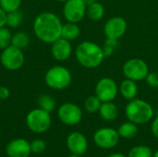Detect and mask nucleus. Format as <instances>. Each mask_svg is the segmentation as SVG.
<instances>
[{"mask_svg":"<svg viewBox=\"0 0 158 157\" xmlns=\"http://www.w3.org/2000/svg\"><path fill=\"white\" fill-rule=\"evenodd\" d=\"M127 30V22L121 17H114L107 20L104 27V31L108 39L118 40Z\"/></svg>","mask_w":158,"mask_h":157,"instance_id":"f8f14e48","label":"nucleus"},{"mask_svg":"<svg viewBox=\"0 0 158 157\" xmlns=\"http://www.w3.org/2000/svg\"><path fill=\"white\" fill-rule=\"evenodd\" d=\"M51 44V54L56 60L65 61L71 56L72 46L70 41L60 37Z\"/></svg>","mask_w":158,"mask_h":157,"instance_id":"ddd939ff","label":"nucleus"},{"mask_svg":"<svg viewBox=\"0 0 158 157\" xmlns=\"http://www.w3.org/2000/svg\"><path fill=\"white\" fill-rule=\"evenodd\" d=\"M0 61L2 66L10 71H16L22 68L25 62V56L21 49L9 45L2 50L0 55Z\"/></svg>","mask_w":158,"mask_h":157,"instance_id":"423d86ee","label":"nucleus"},{"mask_svg":"<svg viewBox=\"0 0 158 157\" xmlns=\"http://www.w3.org/2000/svg\"><path fill=\"white\" fill-rule=\"evenodd\" d=\"M94 2H96V0H84V3H85V5L88 6H90V5H92L93 3H94Z\"/></svg>","mask_w":158,"mask_h":157,"instance_id":"72a5a7b5","label":"nucleus"},{"mask_svg":"<svg viewBox=\"0 0 158 157\" xmlns=\"http://www.w3.org/2000/svg\"><path fill=\"white\" fill-rule=\"evenodd\" d=\"M69 157H80V155H74V154H72L71 155H69Z\"/></svg>","mask_w":158,"mask_h":157,"instance_id":"e433bc0d","label":"nucleus"},{"mask_svg":"<svg viewBox=\"0 0 158 157\" xmlns=\"http://www.w3.org/2000/svg\"><path fill=\"white\" fill-rule=\"evenodd\" d=\"M71 81L70 71L67 68L59 65L51 67L44 75L45 84L53 90H64L70 85Z\"/></svg>","mask_w":158,"mask_h":157,"instance_id":"20e7f679","label":"nucleus"},{"mask_svg":"<svg viewBox=\"0 0 158 157\" xmlns=\"http://www.w3.org/2000/svg\"><path fill=\"white\" fill-rule=\"evenodd\" d=\"M102 102L96 95L89 96L84 102V108L88 113H96L99 111Z\"/></svg>","mask_w":158,"mask_h":157,"instance_id":"b1692460","label":"nucleus"},{"mask_svg":"<svg viewBox=\"0 0 158 157\" xmlns=\"http://www.w3.org/2000/svg\"><path fill=\"white\" fill-rule=\"evenodd\" d=\"M26 125L34 133H44L51 127L50 113L41 108L32 109L26 117Z\"/></svg>","mask_w":158,"mask_h":157,"instance_id":"39448f33","label":"nucleus"},{"mask_svg":"<svg viewBox=\"0 0 158 157\" xmlns=\"http://www.w3.org/2000/svg\"><path fill=\"white\" fill-rule=\"evenodd\" d=\"M108 157H127V156H125L124 155H121V154H113V155H110Z\"/></svg>","mask_w":158,"mask_h":157,"instance_id":"f704fd0d","label":"nucleus"},{"mask_svg":"<svg viewBox=\"0 0 158 157\" xmlns=\"http://www.w3.org/2000/svg\"><path fill=\"white\" fill-rule=\"evenodd\" d=\"M56 1H58V2H64V3H65L67 0H56Z\"/></svg>","mask_w":158,"mask_h":157,"instance_id":"4c0bfd02","label":"nucleus"},{"mask_svg":"<svg viewBox=\"0 0 158 157\" xmlns=\"http://www.w3.org/2000/svg\"><path fill=\"white\" fill-rule=\"evenodd\" d=\"M128 119L135 124H144L149 122L154 116L152 105L141 99H132L125 109Z\"/></svg>","mask_w":158,"mask_h":157,"instance_id":"7ed1b4c3","label":"nucleus"},{"mask_svg":"<svg viewBox=\"0 0 158 157\" xmlns=\"http://www.w3.org/2000/svg\"><path fill=\"white\" fill-rule=\"evenodd\" d=\"M100 116L103 119L106 121H111L117 118L118 115V109L117 105L112 102H104L102 103L99 109Z\"/></svg>","mask_w":158,"mask_h":157,"instance_id":"f3484780","label":"nucleus"},{"mask_svg":"<svg viewBox=\"0 0 158 157\" xmlns=\"http://www.w3.org/2000/svg\"><path fill=\"white\" fill-rule=\"evenodd\" d=\"M6 23V12L0 7V29L5 27Z\"/></svg>","mask_w":158,"mask_h":157,"instance_id":"2f4dec72","label":"nucleus"},{"mask_svg":"<svg viewBox=\"0 0 158 157\" xmlns=\"http://www.w3.org/2000/svg\"><path fill=\"white\" fill-rule=\"evenodd\" d=\"M119 90H120L122 96L125 99L130 100V101L134 99L138 93V87H137L136 82L130 79H126L121 82Z\"/></svg>","mask_w":158,"mask_h":157,"instance_id":"dca6fc26","label":"nucleus"},{"mask_svg":"<svg viewBox=\"0 0 158 157\" xmlns=\"http://www.w3.org/2000/svg\"><path fill=\"white\" fill-rule=\"evenodd\" d=\"M86 13L91 19L99 20L104 17L105 9H104V6H102V4H100L98 2H94L92 5L87 6Z\"/></svg>","mask_w":158,"mask_h":157,"instance_id":"412c9836","label":"nucleus"},{"mask_svg":"<svg viewBox=\"0 0 158 157\" xmlns=\"http://www.w3.org/2000/svg\"><path fill=\"white\" fill-rule=\"evenodd\" d=\"M123 73L127 79L142 81L145 79L149 73L147 64L140 58H131L125 62L123 66Z\"/></svg>","mask_w":158,"mask_h":157,"instance_id":"0eeeda50","label":"nucleus"},{"mask_svg":"<svg viewBox=\"0 0 158 157\" xmlns=\"http://www.w3.org/2000/svg\"><path fill=\"white\" fill-rule=\"evenodd\" d=\"M23 20V15L19 10H15L6 13V25L8 28L16 29L19 27Z\"/></svg>","mask_w":158,"mask_h":157,"instance_id":"5701e85b","label":"nucleus"},{"mask_svg":"<svg viewBox=\"0 0 158 157\" xmlns=\"http://www.w3.org/2000/svg\"><path fill=\"white\" fill-rule=\"evenodd\" d=\"M21 5V0H0V7L6 13L19 10Z\"/></svg>","mask_w":158,"mask_h":157,"instance_id":"bb28decb","label":"nucleus"},{"mask_svg":"<svg viewBox=\"0 0 158 157\" xmlns=\"http://www.w3.org/2000/svg\"><path fill=\"white\" fill-rule=\"evenodd\" d=\"M153 151L150 147L145 145H138L133 147L128 157H153Z\"/></svg>","mask_w":158,"mask_h":157,"instance_id":"393cba45","label":"nucleus"},{"mask_svg":"<svg viewBox=\"0 0 158 157\" xmlns=\"http://www.w3.org/2000/svg\"><path fill=\"white\" fill-rule=\"evenodd\" d=\"M62 22L57 15L52 12H42L33 20L32 30L38 40L52 43L61 37Z\"/></svg>","mask_w":158,"mask_h":157,"instance_id":"f257e3e1","label":"nucleus"},{"mask_svg":"<svg viewBox=\"0 0 158 157\" xmlns=\"http://www.w3.org/2000/svg\"><path fill=\"white\" fill-rule=\"evenodd\" d=\"M119 140L118 130L112 128H102L95 131L94 141L95 144L102 149H111L115 147Z\"/></svg>","mask_w":158,"mask_h":157,"instance_id":"9d476101","label":"nucleus"},{"mask_svg":"<svg viewBox=\"0 0 158 157\" xmlns=\"http://www.w3.org/2000/svg\"><path fill=\"white\" fill-rule=\"evenodd\" d=\"M86 10L84 0H67L63 7V15L68 22L78 23L85 16Z\"/></svg>","mask_w":158,"mask_h":157,"instance_id":"6e6552de","label":"nucleus"},{"mask_svg":"<svg viewBox=\"0 0 158 157\" xmlns=\"http://www.w3.org/2000/svg\"><path fill=\"white\" fill-rule=\"evenodd\" d=\"M152 131H153L154 135L158 139V117L154 120V122L152 124Z\"/></svg>","mask_w":158,"mask_h":157,"instance_id":"473e14b6","label":"nucleus"},{"mask_svg":"<svg viewBox=\"0 0 158 157\" xmlns=\"http://www.w3.org/2000/svg\"><path fill=\"white\" fill-rule=\"evenodd\" d=\"M57 116L62 123L69 126H74L81 120L82 111L79 105L73 103H65L59 106Z\"/></svg>","mask_w":158,"mask_h":157,"instance_id":"1a4fd4ad","label":"nucleus"},{"mask_svg":"<svg viewBox=\"0 0 158 157\" xmlns=\"http://www.w3.org/2000/svg\"><path fill=\"white\" fill-rule=\"evenodd\" d=\"M80 34H81V30L80 27L77 25V23L68 22L66 24H63L62 31H61L62 38L68 41H74L80 36Z\"/></svg>","mask_w":158,"mask_h":157,"instance_id":"a211bd4d","label":"nucleus"},{"mask_svg":"<svg viewBox=\"0 0 158 157\" xmlns=\"http://www.w3.org/2000/svg\"><path fill=\"white\" fill-rule=\"evenodd\" d=\"M145 79H146V81L149 86H151L153 88H158V73L156 72L148 73V75Z\"/></svg>","mask_w":158,"mask_h":157,"instance_id":"c756f323","label":"nucleus"},{"mask_svg":"<svg viewBox=\"0 0 158 157\" xmlns=\"http://www.w3.org/2000/svg\"><path fill=\"white\" fill-rule=\"evenodd\" d=\"M31 144V151L34 154H41L45 150V143L42 140H34Z\"/></svg>","mask_w":158,"mask_h":157,"instance_id":"c85d7f7f","label":"nucleus"},{"mask_svg":"<svg viewBox=\"0 0 158 157\" xmlns=\"http://www.w3.org/2000/svg\"><path fill=\"white\" fill-rule=\"evenodd\" d=\"M12 35L10 30L6 26L0 29V50H4L11 45Z\"/></svg>","mask_w":158,"mask_h":157,"instance_id":"a878e982","label":"nucleus"},{"mask_svg":"<svg viewBox=\"0 0 158 157\" xmlns=\"http://www.w3.org/2000/svg\"><path fill=\"white\" fill-rule=\"evenodd\" d=\"M29 43H30V37L24 31H18L12 35L11 45L22 50L26 48L29 45Z\"/></svg>","mask_w":158,"mask_h":157,"instance_id":"aec40b11","label":"nucleus"},{"mask_svg":"<svg viewBox=\"0 0 158 157\" xmlns=\"http://www.w3.org/2000/svg\"><path fill=\"white\" fill-rule=\"evenodd\" d=\"M118 132L119 137H122L124 139H132L138 133L137 124H135L131 121L125 122L119 126Z\"/></svg>","mask_w":158,"mask_h":157,"instance_id":"6ab92c4d","label":"nucleus"},{"mask_svg":"<svg viewBox=\"0 0 158 157\" xmlns=\"http://www.w3.org/2000/svg\"><path fill=\"white\" fill-rule=\"evenodd\" d=\"M75 56L78 62L87 68H94L100 66L105 58L103 48L98 44L85 41L81 43L76 50Z\"/></svg>","mask_w":158,"mask_h":157,"instance_id":"f03ea898","label":"nucleus"},{"mask_svg":"<svg viewBox=\"0 0 158 157\" xmlns=\"http://www.w3.org/2000/svg\"><path fill=\"white\" fill-rule=\"evenodd\" d=\"M118 40L107 38L105 43V47L103 48L105 56H110L113 54V52L116 50V48L118 47Z\"/></svg>","mask_w":158,"mask_h":157,"instance_id":"cd10ccee","label":"nucleus"},{"mask_svg":"<svg viewBox=\"0 0 158 157\" xmlns=\"http://www.w3.org/2000/svg\"><path fill=\"white\" fill-rule=\"evenodd\" d=\"M38 105H39V108L51 113L55 110L56 103L51 95L42 94L38 98Z\"/></svg>","mask_w":158,"mask_h":157,"instance_id":"4be33fe9","label":"nucleus"},{"mask_svg":"<svg viewBox=\"0 0 158 157\" xmlns=\"http://www.w3.org/2000/svg\"><path fill=\"white\" fill-rule=\"evenodd\" d=\"M6 153L9 157H29L31 144L24 139H15L6 145Z\"/></svg>","mask_w":158,"mask_h":157,"instance_id":"2eb2a0df","label":"nucleus"},{"mask_svg":"<svg viewBox=\"0 0 158 157\" xmlns=\"http://www.w3.org/2000/svg\"><path fill=\"white\" fill-rule=\"evenodd\" d=\"M118 94V85L110 78L101 79L95 86V95L102 103L112 102Z\"/></svg>","mask_w":158,"mask_h":157,"instance_id":"9b49d317","label":"nucleus"},{"mask_svg":"<svg viewBox=\"0 0 158 157\" xmlns=\"http://www.w3.org/2000/svg\"><path fill=\"white\" fill-rule=\"evenodd\" d=\"M10 95V91L6 86H0V100H6Z\"/></svg>","mask_w":158,"mask_h":157,"instance_id":"7c9ffc66","label":"nucleus"},{"mask_svg":"<svg viewBox=\"0 0 158 157\" xmlns=\"http://www.w3.org/2000/svg\"><path fill=\"white\" fill-rule=\"evenodd\" d=\"M67 145L69 150L78 155L86 153L88 149V142L86 137L81 132H72L67 138Z\"/></svg>","mask_w":158,"mask_h":157,"instance_id":"4468645a","label":"nucleus"},{"mask_svg":"<svg viewBox=\"0 0 158 157\" xmlns=\"http://www.w3.org/2000/svg\"><path fill=\"white\" fill-rule=\"evenodd\" d=\"M153 157H158V150L156 152V153H155V154H154V155H153Z\"/></svg>","mask_w":158,"mask_h":157,"instance_id":"c9c22d12","label":"nucleus"}]
</instances>
